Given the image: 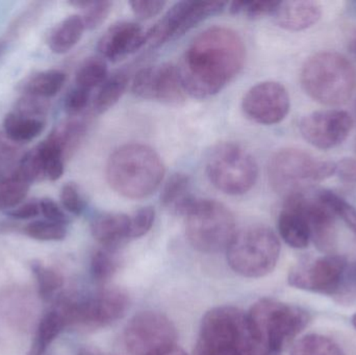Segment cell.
<instances>
[{
    "mask_svg": "<svg viewBox=\"0 0 356 355\" xmlns=\"http://www.w3.org/2000/svg\"><path fill=\"white\" fill-rule=\"evenodd\" d=\"M246 49L242 38L223 26L194 38L177 67L186 94L198 99L219 93L242 70Z\"/></svg>",
    "mask_w": 356,
    "mask_h": 355,
    "instance_id": "cell-1",
    "label": "cell"
},
{
    "mask_svg": "<svg viewBox=\"0 0 356 355\" xmlns=\"http://www.w3.org/2000/svg\"><path fill=\"white\" fill-rule=\"evenodd\" d=\"M164 163L156 150L141 143L125 144L111 154L106 179L119 195L143 199L158 190L164 179Z\"/></svg>",
    "mask_w": 356,
    "mask_h": 355,
    "instance_id": "cell-2",
    "label": "cell"
},
{
    "mask_svg": "<svg viewBox=\"0 0 356 355\" xmlns=\"http://www.w3.org/2000/svg\"><path fill=\"white\" fill-rule=\"evenodd\" d=\"M246 318L251 337L269 355L284 352L311 321L302 308L270 298L255 302Z\"/></svg>",
    "mask_w": 356,
    "mask_h": 355,
    "instance_id": "cell-3",
    "label": "cell"
},
{
    "mask_svg": "<svg viewBox=\"0 0 356 355\" xmlns=\"http://www.w3.org/2000/svg\"><path fill=\"white\" fill-rule=\"evenodd\" d=\"M300 81L312 99L325 106H342L355 94L356 69L343 54L319 52L303 65Z\"/></svg>",
    "mask_w": 356,
    "mask_h": 355,
    "instance_id": "cell-4",
    "label": "cell"
},
{
    "mask_svg": "<svg viewBox=\"0 0 356 355\" xmlns=\"http://www.w3.org/2000/svg\"><path fill=\"white\" fill-rule=\"evenodd\" d=\"M198 355L269 354L251 337L244 312L234 306H219L203 317Z\"/></svg>",
    "mask_w": 356,
    "mask_h": 355,
    "instance_id": "cell-5",
    "label": "cell"
},
{
    "mask_svg": "<svg viewBox=\"0 0 356 355\" xmlns=\"http://www.w3.org/2000/svg\"><path fill=\"white\" fill-rule=\"evenodd\" d=\"M129 308V294L116 287L104 288L86 296L60 295L54 306L67 327L81 331L104 329L123 318Z\"/></svg>",
    "mask_w": 356,
    "mask_h": 355,
    "instance_id": "cell-6",
    "label": "cell"
},
{
    "mask_svg": "<svg viewBox=\"0 0 356 355\" xmlns=\"http://www.w3.org/2000/svg\"><path fill=\"white\" fill-rule=\"evenodd\" d=\"M226 250L228 265L234 272L247 279H261L277 265L280 243L269 227L251 225L236 233Z\"/></svg>",
    "mask_w": 356,
    "mask_h": 355,
    "instance_id": "cell-7",
    "label": "cell"
},
{
    "mask_svg": "<svg viewBox=\"0 0 356 355\" xmlns=\"http://www.w3.org/2000/svg\"><path fill=\"white\" fill-rule=\"evenodd\" d=\"M334 174L336 163L317 160L296 148L280 149L274 154L268 166L272 189L286 198L303 193L307 185L325 181Z\"/></svg>",
    "mask_w": 356,
    "mask_h": 355,
    "instance_id": "cell-8",
    "label": "cell"
},
{
    "mask_svg": "<svg viewBox=\"0 0 356 355\" xmlns=\"http://www.w3.org/2000/svg\"><path fill=\"white\" fill-rule=\"evenodd\" d=\"M184 217L188 242L203 254L227 249L236 233L234 215L216 200L196 199Z\"/></svg>",
    "mask_w": 356,
    "mask_h": 355,
    "instance_id": "cell-9",
    "label": "cell"
},
{
    "mask_svg": "<svg viewBox=\"0 0 356 355\" xmlns=\"http://www.w3.org/2000/svg\"><path fill=\"white\" fill-rule=\"evenodd\" d=\"M205 171L216 189L232 196L250 191L259 177V166L254 156L236 143L215 146L207 156Z\"/></svg>",
    "mask_w": 356,
    "mask_h": 355,
    "instance_id": "cell-10",
    "label": "cell"
},
{
    "mask_svg": "<svg viewBox=\"0 0 356 355\" xmlns=\"http://www.w3.org/2000/svg\"><path fill=\"white\" fill-rule=\"evenodd\" d=\"M175 324L165 315L146 311L135 315L125 327L124 344L131 355H154L177 345Z\"/></svg>",
    "mask_w": 356,
    "mask_h": 355,
    "instance_id": "cell-11",
    "label": "cell"
},
{
    "mask_svg": "<svg viewBox=\"0 0 356 355\" xmlns=\"http://www.w3.org/2000/svg\"><path fill=\"white\" fill-rule=\"evenodd\" d=\"M348 262L343 256L326 254L313 262H303L293 267L288 283L295 289L324 295H336L340 292Z\"/></svg>",
    "mask_w": 356,
    "mask_h": 355,
    "instance_id": "cell-12",
    "label": "cell"
},
{
    "mask_svg": "<svg viewBox=\"0 0 356 355\" xmlns=\"http://www.w3.org/2000/svg\"><path fill=\"white\" fill-rule=\"evenodd\" d=\"M131 91L142 99L168 106H180L186 99L177 67L171 63L141 69L134 79Z\"/></svg>",
    "mask_w": 356,
    "mask_h": 355,
    "instance_id": "cell-13",
    "label": "cell"
},
{
    "mask_svg": "<svg viewBox=\"0 0 356 355\" xmlns=\"http://www.w3.org/2000/svg\"><path fill=\"white\" fill-rule=\"evenodd\" d=\"M288 90L276 81H263L251 88L243 98L242 108L247 118L263 125L282 122L290 112Z\"/></svg>",
    "mask_w": 356,
    "mask_h": 355,
    "instance_id": "cell-14",
    "label": "cell"
},
{
    "mask_svg": "<svg viewBox=\"0 0 356 355\" xmlns=\"http://www.w3.org/2000/svg\"><path fill=\"white\" fill-rule=\"evenodd\" d=\"M299 129L305 141L314 147L332 149L341 145L350 135L353 119L342 110H319L305 116Z\"/></svg>",
    "mask_w": 356,
    "mask_h": 355,
    "instance_id": "cell-15",
    "label": "cell"
},
{
    "mask_svg": "<svg viewBox=\"0 0 356 355\" xmlns=\"http://www.w3.org/2000/svg\"><path fill=\"white\" fill-rule=\"evenodd\" d=\"M299 201L311 231L312 241L322 252H330L336 247V214L317 193L311 196L299 193Z\"/></svg>",
    "mask_w": 356,
    "mask_h": 355,
    "instance_id": "cell-16",
    "label": "cell"
},
{
    "mask_svg": "<svg viewBox=\"0 0 356 355\" xmlns=\"http://www.w3.org/2000/svg\"><path fill=\"white\" fill-rule=\"evenodd\" d=\"M145 44L146 33L139 24L121 21L106 29L98 41L97 49L102 58L116 62L137 51Z\"/></svg>",
    "mask_w": 356,
    "mask_h": 355,
    "instance_id": "cell-17",
    "label": "cell"
},
{
    "mask_svg": "<svg viewBox=\"0 0 356 355\" xmlns=\"http://www.w3.org/2000/svg\"><path fill=\"white\" fill-rule=\"evenodd\" d=\"M278 231L282 240L295 249H305L312 241L309 224L299 201V194L286 198L278 217Z\"/></svg>",
    "mask_w": 356,
    "mask_h": 355,
    "instance_id": "cell-18",
    "label": "cell"
},
{
    "mask_svg": "<svg viewBox=\"0 0 356 355\" xmlns=\"http://www.w3.org/2000/svg\"><path fill=\"white\" fill-rule=\"evenodd\" d=\"M274 18L278 26L291 31H300L315 25L321 18V6L312 0L280 2Z\"/></svg>",
    "mask_w": 356,
    "mask_h": 355,
    "instance_id": "cell-19",
    "label": "cell"
},
{
    "mask_svg": "<svg viewBox=\"0 0 356 355\" xmlns=\"http://www.w3.org/2000/svg\"><path fill=\"white\" fill-rule=\"evenodd\" d=\"M91 231L102 248L116 251L131 240V217L122 213H102L92 220Z\"/></svg>",
    "mask_w": 356,
    "mask_h": 355,
    "instance_id": "cell-20",
    "label": "cell"
},
{
    "mask_svg": "<svg viewBox=\"0 0 356 355\" xmlns=\"http://www.w3.org/2000/svg\"><path fill=\"white\" fill-rule=\"evenodd\" d=\"M197 198L192 194V181L186 173L173 174L161 194V204L175 215L186 216Z\"/></svg>",
    "mask_w": 356,
    "mask_h": 355,
    "instance_id": "cell-21",
    "label": "cell"
},
{
    "mask_svg": "<svg viewBox=\"0 0 356 355\" xmlns=\"http://www.w3.org/2000/svg\"><path fill=\"white\" fill-rule=\"evenodd\" d=\"M188 1L175 3L149 31L146 33V44L150 48L161 47L167 42L181 37L182 25Z\"/></svg>",
    "mask_w": 356,
    "mask_h": 355,
    "instance_id": "cell-22",
    "label": "cell"
},
{
    "mask_svg": "<svg viewBox=\"0 0 356 355\" xmlns=\"http://www.w3.org/2000/svg\"><path fill=\"white\" fill-rule=\"evenodd\" d=\"M86 27L79 15H71L60 21L50 33L48 45L54 53L70 51L83 37Z\"/></svg>",
    "mask_w": 356,
    "mask_h": 355,
    "instance_id": "cell-23",
    "label": "cell"
},
{
    "mask_svg": "<svg viewBox=\"0 0 356 355\" xmlns=\"http://www.w3.org/2000/svg\"><path fill=\"white\" fill-rule=\"evenodd\" d=\"M4 133L10 142L26 143L39 137L46 127L45 119L33 118L16 112L8 113L2 122Z\"/></svg>",
    "mask_w": 356,
    "mask_h": 355,
    "instance_id": "cell-24",
    "label": "cell"
},
{
    "mask_svg": "<svg viewBox=\"0 0 356 355\" xmlns=\"http://www.w3.org/2000/svg\"><path fill=\"white\" fill-rule=\"evenodd\" d=\"M66 81V73L58 69L41 71L29 77L22 83V92L25 95L49 99L58 95Z\"/></svg>",
    "mask_w": 356,
    "mask_h": 355,
    "instance_id": "cell-25",
    "label": "cell"
},
{
    "mask_svg": "<svg viewBox=\"0 0 356 355\" xmlns=\"http://www.w3.org/2000/svg\"><path fill=\"white\" fill-rule=\"evenodd\" d=\"M87 135V123L79 118H71L58 125L51 135L52 141L62 150L65 160L71 158L79 149Z\"/></svg>",
    "mask_w": 356,
    "mask_h": 355,
    "instance_id": "cell-26",
    "label": "cell"
},
{
    "mask_svg": "<svg viewBox=\"0 0 356 355\" xmlns=\"http://www.w3.org/2000/svg\"><path fill=\"white\" fill-rule=\"evenodd\" d=\"M66 327L63 317L52 308L40 321L35 340L27 355H45L49 346Z\"/></svg>",
    "mask_w": 356,
    "mask_h": 355,
    "instance_id": "cell-27",
    "label": "cell"
},
{
    "mask_svg": "<svg viewBox=\"0 0 356 355\" xmlns=\"http://www.w3.org/2000/svg\"><path fill=\"white\" fill-rule=\"evenodd\" d=\"M129 85V75L120 71L114 73L100 85L93 100V108L97 114H104L120 100Z\"/></svg>",
    "mask_w": 356,
    "mask_h": 355,
    "instance_id": "cell-28",
    "label": "cell"
},
{
    "mask_svg": "<svg viewBox=\"0 0 356 355\" xmlns=\"http://www.w3.org/2000/svg\"><path fill=\"white\" fill-rule=\"evenodd\" d=\"M31 271L37 283L38 294L44 302H50L56 297L64 286V277L56 269L47 266L41 261H33Z\"/></svg>",
    "mask_w": 356,
    "mask_h": 355,
    "instance_id": "cell-29",
    "label": "cell"
},
{
    "mask_svg": "<svg viewBox=\"0 0 356 355\" xmlns=\"http://www.w3.org/2000/svg\"><path fill=\"white\" fill-rule=\"evenodd\" d=\"M31 183L16 172L0 181V210H12L20 206L27 194Z\"/></svg>",
    "mask_w": 356,
    "mask_h": 355,
    "instance_id": "cell-30",
    "label": "cell"
},
{
    "mask_svg": "<svg viewBox=\"0 0 356 355\" xmlns=\"http://www.w3.org/2000/svg\"><path fill=\"white\" fill-rule=\"evenodd\" d=\"M108 79V65L102 56H91L86 58L75 76V83L79 87L89 90L100 87Z\"/></svg>",
    "mask_w": 356,
    "mask_h": 355,
    "instance_id": "cell-31",
    "label": "cell"
},
{
    "mask_svg": "<svg viewBox=\"0 0 356 355\" xmlns=\"http://www.w3.org/2000/svg\"><path fill=\"white\" fill-rule=\"evenodd\" d=\"M290 355H345L342 348L328 337L322 335L305 336L294 344Z\"/></svg>",
    "mask_w": 356,
    "mask_h": 355,
    "instance_id": "cell-32",
    "label": "cell"
},
{
    "mask_svg": "<svg viewBox=\"0 0 356 355\" xmlns=\"http://www.w3.org/2000/svg\"><path fill=\"white\" fill-rule=\"evenodd\" d=\"M37 147L43 160L45 179L51 181H58L64 174L66 160L63 156L62 150L49 137Z\"/></svg>",
    "mask_w": 356,
    "mask_h": 355,
    "instance_id": "cell-33",
    "label": "cell"
},
{
    "mask_svg": "<svg viewBox=\"0 0 356 355\" xmlns=\"http://www.w3.org/2000/svg\"><path fill=\"white\" fill-rule=\"evenodd\" d=\"M119 261L114 250H96L91 258V274L99 285L108 283L118 270Z\"/></svg>",
    "mask_w": 356,
    "mask_h": 355,
    "instance_id": "cell-34",
    "label": "cell"
},
{
    "mask_svg": "<svg viewBox=\"0 0 356 355\" xmlns=\"http://www.w3.org/2000/svg\"><path fill=\"white\" fill-rule=\"evenodd\" d=\"M71 6L83 10V24L86 29L97 28L108 18L112 10V2L110 1H90V0H75L70 1Z\"/></svg>",
    "mask_w": 356,
    "mask_h": 355,
    "instance_id": "cell-35",
    "label": "cell"
},
{
    "mask_svg": "<svg viewBox=\"0 0 356 355\" xmlns=\"http://www.w3.org/2000/svg\"><path fill=\"white\" fill-rule=\"evenodd\" d=\"M24 233L27 237L37 241L52 242L62 241L67 237V225L51 222L48 220H37L29 223L24 227Z\"/></svg>",
    "mask_w": 356,
    "mask_h": 355,
    "instance_id": "cell-36",
    "label": "cell"
},
{
    "mask_svg": "<svg viewBox=\"0 0 356 355\" xmlns=\"http://www.w3.org/2000/svg\"><path fill=\"white\" fill-rule=\"evenodd\" d=\"M318 195L326 204L330 206L336 216L340 217L346 223L347 226L356 235V208L355 206H351L338 194L330 191V190H322V191L318 192Z\"/></svg>",
    "mask_w": 356,
    "mask_h": 355,
    "instance_id": "cell-37",
    "label": "cell"
},
{
    "mask_svg": "<svg viewBox=\"0 0 356 355\" xmlns=\"http://www.w3.org/2000/svg\"><path fill=\"white\" fill-rule=\"evenodd\" d=\"M17 174L29 181V183H35V181H42L45 179L44 173L43 160L40 154L38 147L29 150L24 154L19 163Z\"/></svg>",
    "mask_w": 356,
    "mask_h": 355,
    "instance_id": "cell-38",
    "label": "cell"
},
{
    "mask_svg": "<svg viewBox=\"0 0 356 355\" xmlns=\"http://www.w3.org/2000/svg\"><path fill=\"white\" fill-rule=\"evenodd\" d=\"M278 4V1H234L230 3L229 12L232 15L244 14L249 19H259L273 15Z\"/></svg>",
    "mask_w": 356,
    "mask_h": 355,
    "instance_id": "cell-39",
    "label": "cell"
},
{
    "mask_svg": "<svg viewBox=\"0 0 356 355\" xmlns=\"http://www.w3.org/2000/svg\"><path fill=\"white\" fill-rule=\"evenodd\" d=\"M156 210L152 206L140 208L131 217V240L144 237L154 226Z\"/></svg>",
    "mask_w": 356,
    "mask_h": 355,
    "instance_id": "cell-40",
    "label": "cell"
},
{
    "mask_svg": "<svg viewBox=\"0 0 356 355\" xmlns=\"http://www.w3.org/2000/svg\"><path fill=\"white\" fill-rule=\"evenodd\" d=\"M60 204L67 212L75 216L83 214L86 208V201L79 187L75 183H68L60 190Z\"/></svg>",
    "mask_w": 356,
    "mask_h": 355,
    "instance_id": "cell-41",
    "label": "cell"
},
{
    "mask_svg": "<svg viewBox=\"0 0 356 355\" xmlns=\"http://www.w3.org/2000/svg\"><path fill=\"white\" fill-rule=\"evenodd\" d=\"M48 110H49V104L47 99L24 94L17 102L15 112L24 116L33 117V118L45 119Z\"/></svg>",
    "mask_w": 356,
    "mask_h": 355,
    "instance_id": "cell-42",
    "label": "cell"
},
{
    "mask_svg": "<svg viewBox=\"0 0 356 355\" xmlns=\"http://www.w3.org/2000/svg\"><path fill=\"white\" fill-rule=\"evenodd\" d=\"M90 97L91 91L89 90L83 89L79 85L71 89L65 97L64 106L67 114L72 117L81 114L89 104Z\"/></svg>",
    "mask_w": 356,
    "mask_h": 355,
    "instance_id": "cell-43",
    "label": "cell"
},
{
    "mask_svg": "<svg viewBox=\"0 0 356 355\" xmlns=\"http://www.w3.org/2000/svg\"><path fill=\"white\" fill-rule=\"evenodd\" d=\"M134 14L142 20L154 18L162 12L166 6V1L161 0H134L129 1Z\"/></svg>",
    "mask_w": 356,
    "mask_h": 355,
    "instance_id": "cell-44",
    "label": "cell"
},
{
    "mask_svg": "<svg viewBox=\"0 0 356 355\" xmlns=\"http://www.w3.org/2000/svg\"><path fill=\"white\" fill-rule=\"evenodd\" d=\"M39 204L41 214L45 217V220L60 223V224H69L68 216L54 200L50 199V198H43L40 200Z\"/></svg>",
    "mask_w": 356,
    "mask_h": 355,
    "instance_id": "cell-45",
    "label": "cell"
},
{
    "mask_svg": "<svg viewBox=\"0 0 356 355\" xmlns=\"http://www.w3.org/2000/svg\"><path fill=\"white\" fill-rule=\"evenodd\" d=\"M39 8H31L29 10H25L21 16L15 20L14 24L10 25V29H8V35L10 38H15L17 35H20L23 31H25L27 26L31 25L33 21L39 16Z\"/></svg>",
    "mask_w": 356,
    "mask_h": 355,
    "instance_id": "cell-46",
    "label": "cell"
},
{
    "mask_svg": "<svg viewBox=\"0 0 356 355\" xmlns=\"http://www.w3.org/2000/svg\"><path fill=\"white\" fill-rule=\"evenodd\" d=\"M40 214H41V210H40L39 201L25 202L6 212L8 217L16 220H29L39 216Z\"/></svg>",
    "mask_w": 356,
    "mask_h": 355,
    "instance_id": "cell-47",
    "label": "cell"
},
{
    "mask_svg": "<svg viewBox=\"0 0 356 355\" xmlns=\"http://www.w3.org/2000/svg\"><path fill=\"white\" fill-rule=\"evenodd\" d=\"M336 174L344 183H356V158H343L336 163Z\"/></svg>",
    "mask_w": 356,
    "mask_h": 355,
    "instance_id": "cell-48",
    "label": "cell"
},
{
    "mask_svg": "<svg viewBox=\"0 0 356 355\" xmlns=\"http://www.w3.org/2000/svg\"><path fill=\"white\" fill-rule=\"evenodd\" d=\"M154 355H188L184 352L182 348L178 347L177 345L171 346V347L166 348L162 352H158Z\"/></svg>",
    "mask_w": 356,
    "mask_h": 355,
    "instance_id": "cell-49",
    "label": "cell"
},
{
    "mask_svg": "<svg viewBox=\"0 0 356 355\" xmlns=\"http://www.w3.org/2000/svg\"><path fill=\"white\" fill-rule=\"evenodd\" d=\"M79 355H106L102 350L98 348L93 347V346H85V347L81 348L79 350Z\"/></svg>",
    "mask_w": 356,
    "mask_h": 355,
    "instance_id": "cell-50",
    "label": "cell"
},
{
    "mask_svg": "<svg viewBox=\"0 0 356 355\" xmlns=\"http://www.w3.org/2000/svg\"><path fill=\"white\" fill-rule=\"evenodd\" d=\"M349 50L356 56V31L351 37L350 41H349Z\"/></svg>",
    "mask_w": 356,
    "mask_h": 355,
    "instance_id": "cell-51",
    "label": "cell"
},
{
    "mask_svg": "<svg viewBox=\"0 0 356 355\" xmlns=\"http://www.w3.org/2000/svg\"><path fill=\"white\" fill-rule=\"evenodd\" d=\"M353 327H355V329H356V314L353 315Z\"/></svg>",
    "mask_w": 356,
    "mask_h": 355,
    "instance_id": "cell-52",
    "label": "cell"
}]
</instances>
